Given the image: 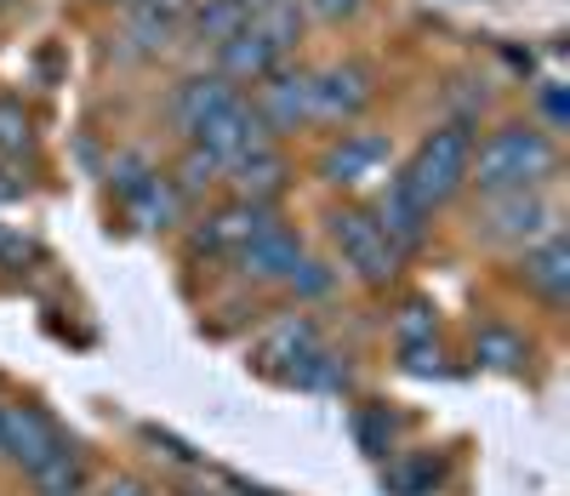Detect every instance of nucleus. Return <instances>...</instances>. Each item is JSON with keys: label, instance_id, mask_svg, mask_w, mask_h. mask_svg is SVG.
Wrapping results in <instances>:
<instances>
[{"label": "nucleus", "instance_id": "1", "mask_svg": "<svg viewBox=\"0 0 570 496\" xmlns=\"http://www.w3.org/2000/svg\"><path fill=\"white\" fill-rule=\"evenodd\" d=\"M0 457L12 468H23V479L40 496H80V485H86L80 445L40 406H23V400L0 406Z\"/></svg>", "mask_w": 570, "mask_h": 496}, {"label": "nucleus", "instance_id": "2", "mask_svg": "<svg viewBox=\"0 0 570 496\" xmlns=\"http://www.w3.org/2000/svg\"><path fill=\"white\" fill-rule=\"evenodd\" d=\"M553 172H559V143L542 126H502L473 148V161H468V183L480 188L485 201L537 194Z\"/></svg>", "mask_w": 570, "mask_h": 496}, {"label": "nucleus", "instance_id": "3", "mask_svg": "<svg viewBox=\"0 0 570 496\" xmlns=\"http://www.w3.org/2000/svg\"><path fill=\"white\" fill-rule=\"evenodd\" d=\"M257 371L285 382V388H303V393H343L348 388V366L325 349L314 320H303V314H285L257 337Z\"/></svg>", "mask_w": 570, "mask_h": 496}, {"label": "nucleus", "instance_id": "4", "mask_svg": "<svg viewBox=\"0 0 570 496\" xmlns=\"http://www.w3.org/2000/svg\"><path fill=\"white\" fill-rule=\"evenodd\" d=\"M468 161H473V132L462 120H451V126L428 132L416 143V155L405 161V172L394 177V188L434 217L445 201H456V194L468 188Z\"/></svg>", "mask_w": 570, "mask_h": 496}, {"label": "nucleus", "instance_id": "5", "mask_svg": "<svg viewBox=\"0 0 570 496\" xmlns=\"http://www.w3.org/2000/svg\"><path fill=\"white\" fill-rule=\"evenodd\" d=\"M297 0H285V7H257L240 35L217 46V75L223 80H268L274 69H285V58H292L297 46Z\"/></svg>", "mask_w": 570, "mask_h": 496}, {"label": "nucleus", "instance_id": "6", "mask_svg": "<svg viewBox=\"0 0 570 496\" xmlns=\"http://www.w3.org/2000/svg\"><path fill=\"white\" fill-rule=\"evenodd\" d=\"M234 263L246 269V280H263V285H292V291H303V296H325V291H331V274L303 252V240L285 228V223L263 228Z\"/></svg>", "mask_w": 570, "mask_h": 496}, {"label": "nucleus", "instance_id": "7", "mask_svg": "<svg viewBox=\"0 0 570 496\" xmlns=\"http://www.w3.org/2000/svg\"><path fill=\"white\" fill-rule=\"evenodd\" d=\"M331 240H337V252H343V269H354L365 285H394L400 280V245L383 234V223H376L365 206H343V212H331Z\"/></svg>", "mask_w": 570, "mask_h": 496}, {"label": "nucleus", "instance_id": "8", "mask_svg": "<svg viewBox=\"0 0 570 496\" xmlns=\"http://www.w3.org/2000/svg\"><path fill=\"white\" fill-rule=\"evenodd\" d=\"M188 148H200V155L217 166V172H234L240 161H252V155H263V148H274V132L263 126V115H257V104H246L240 91L228 97V104L188 137Z\"/></svg>", "mask_w": 570, "mask_h": 496}, {"label": "nucleus", "instance_id": "9", "mask_svg": "<svg viewBox=\"0 0 570 496\" xmlns=\"http://www.w3.org/2000/svg\"><path fill=\"white\" fill-rule=\"evenodd\" d=\"M376 97V75L354 58L308 69V126H343Z\"/></svg>", "mask_w": 570, "mask_h": 496}, {"label": "nucleus", "instance_id": "10", "mask_svg": "<svg viewBox=\"0 0 570 496\" xmlns=\"http://www.w3.org/2000/svg\"><path fill=\"white\" fill-rule=\"evenodd\" d=\"M109 177H115V194H120V206L131 212L137 228H166L177 217V183L160 177L142 155H120Z\"/></svg>", "mask_w": 570, "mask_h": 496}, {"label": "nucleus", "instance_id": "11", "mask_svg": "<svg viewBox=\"0 0 570 496\" xmlns=\"http://www.w3.org/2000/svg\"><path fill=\"white\" fill-rule=\"evenodd\" d=\"M394 161V143L376 132H343L337 143H325L320 155V177L331 188H365L371 177H383V166Z\"/></svg>", "mask_w": 570, "mask_h": 496}, {"label": "nucleus", "instance_id": "12", "mask_svg": "<svg viewBox=\"0 0 570 496\" xmlns=\"http://www.w3.org/2000/svg\"><path fill=\"white\" fill-rule=\"evenodd\" d=\"M279 217H274V206H263V201H234V206H223V212H212L200 228H195V252H212V257H240L246 245L263 234V228H274Z\"/></svg>", "mask_w": 570, "mask_h": 496}, {"label": "nucleus", "instance_id": "13", "mask_svg": "<svg viewBox=\"0 0 570 496\" xmlns=\"http://www.w3.org/2000/svg\"><path fill=\"white\" fill-rule=\"evenodd\" d=\"M519 280H525L548 309H564V296H570V245H564V234H542L537 245H525Z\"/></svg>", "mask_w": 570, "mask_h": 496}, {"label": "nucleus", "instance_id": "14", "mask_svg": "<svg viewBox=\"0 0 570 496\" xmlns=\"http://www.w3.org/2000/svg\"><path fill=\"white\" fill-rule=\"evenodd\" d=\"M485 240H508V245H537L542 234H553V212L537 201V194H502V201L485 206Z\"/></svg>", "mask_w": 570, "mask_h": 496}, {"label": "nucleus", "instance_id": "15", "mask_svg": "<svg viewBox=\"0 0 570 496\" xmlns=\"http://www.w3.org/2000/svg\"><path fill=\"white\" fill-rule=\"evenodd\" d=\"M257 115H263L268 132L308 126V69H274L263 97H257Z\"/></svg>", "mask_w": 570, "mask_h": 496}, {"label": "nucleus", "instance_id": "16", "mask_svg": "<svg viewBox=\"0 0 570 496\" xmlns=\"http://www.w3.org/2000/svg\"><path fill=\"white\" fill-rule=\"evenodd\" d=\"M188 0H126V40L131 52H160V46L183 29Z\"/></svg>", "mask_w": 570, "mask_h": 496}, {"label": "nucleus", "instance_id": "17", "mask_svg": "<svg viewBox=\"0 0 570 496\" xmlns=\"http://www.w3.org/2000/svg\"><path fill=\"white\" fill-rule=\"evenodd\" d=\"M234 91H240V86L223 80V75H195V80H183V86L171 91V120H177V132H183V137H195V132L228 104Z\"/></svg>", "mask_w": 570, "mask_h": 496}, {"label": "nucleus", "instance_id": "18", "mask_svg": "<svg viewBox=\"0 0 570 496\" xmlns=\"http://www.w3.org/2000/svg\"><path fill=\"white\" fill-rule=\"evenodd\" d=\"M371 217L383 223V234L400 245V257H405V252H416V245L428 240V223H434V217H428L416 201H405V194H400L394 183L383 188V201H376V212H371Z\"/></svg>", "mask_w": 570, "mask_h": 496}, {"label": "nucleus", "instance_id": "19", "mask_svg": "<svg viewBox=\"0 0 570 496\" xmlns=\"http://www.w3.org/2000/svg\"><path fill=\"white\" fill-rule=\"evenodd\" d=\"M354 445L365 457H376V463H389V457H400L394 445H400V417L389 411V406H360L354 411Z\"/></svg>", "mask_w": 570, "mask_h": 496}, {"label": "nucleus", "instance_id": "20", "mask_svg": "<svg viewBox=\"0 0 570 496\" xmlns=\"http://www.w3.org/2000/svg\"><path fill=\"white\" fill-rule=\"evenodd\" d=\"M228 177H234V188H240V201H263L268 206V194L285 188V161H279V148H263V155L240 161Z\"/></svg>", "mask_w": 570, "mask_h": 496}, {"label": "nucleus", "instance_id": "21", "mask_svg": "<svg viewBox=\"0 0 570 496\" xmlns=\"http://www.w3.org/2000/svg\"><path fill=\"white\" fill-rule=\"evenodd\" d=\"M434 485H440V463L422 451L389 457V468H383V490H394V496H434Z\"/></svg>", "mask_w": 570, "mask_h": 496}, {"label": "nucleus", "instance_id": "22", "mask_svg": "<svg viewBox=\"0 0 570 496\" xmlns=\"http://www.w3.org/2000/svg\"><path fill=\"white\" fill-rule=\"evenodd\" d=\"M473 360L491 366V371H525V337L508 331V325H485L473 337Z\"/></svg>", "mask_w": 570, "mask_h": 496}, {"label": "nucleus", "instance_id": "23", "mask_svg": "<svg viewBox=\"0 0 570 496\" xmlns=\"http://www.w3.org/2000/svg\"><path fill=\"white\" fill-rule=\"evenodd\" d=\"M246 18H252L246 0H206V7L195 12V35H200L206 46H223V40L240 35V23H246Z\"/></svg>", "mask_w": 570, "mask_h": 496}, {"label": "nucleus", "instance_id": "24", "mask_svg": "<svg viewBox=\"0 0 570 496\" xmlns=\"http://www.w3.org/2000/svg\"><path fill=\"white\" fill-rule=\"evenodd\" d=\"M35 148V120H29V109L18 104V97H0V161H23Z\"/></svg>", "mask_w": 570, "mask_h": 496}, {"label": "nucleus", "instance_id": "25", "mask_svg": "<svg viewBox=\"0 0 570 496\" xmlns=\"http://www.w3.org/2000/svg\"><path fill=\"white\" fill-rule=\"evenodd\" d=\"M35 257H40L35 234H23V228H7V223H0V269H7V274H23Z\"/></svg>", "mask_w": 570, "mask_h": 496}, {"label": "nucleus", "instance_id": "26", "mask_svg": "<svg viewBox=\"0 0 570 496\" xmlns=\"http://www.w3.org/2000/svg\"><path fill=\"white\" fill-rule=\"evenodd\" d=\"M223 172L200 155V148H188V155H183V172H177V194H200V188H212Z\"/></svg>", "mask_w": 570, "mask_h": 496}, {"label": "nucleus", "instance_id": "27", "mask_svg": "<svg viewBox=\"0 0 570 496\" xmlns=\"http://www.w3.org/2000/svg\"><path fill=\"white\" fill-rule=\"evenodd\" d=\"M434 337V314H428V303H411L400 314V342H428Z\"/></svg>", "mask_w": 570, "mask_h": 496}, {"label": "nucleus", "instance_id": "28", "mask_svg": "<svg viewBox=\"0 0 570 496\" xmlns=\"http://www.w3.org/2000/svg\"><path fill=\"white\" fill-rule=\"evenodd\" d=\"M303 7H308L314 18H325V23H337V18H354L365 0H303Z\"/></svg>", "mask_w": 570, "mask_h": 496}, {"label": "nucleus", "instance_id": "29", "mask_svg": "<svg viewBox=\"0 0 570 496\" xmlns=\"http://www.w3.org/2000/svg\"><path fill=\"white\" fill-rule=\"evenodd\" d=\"M542 115H548V126H564V91H559V80H542Z\"/></svg>", "mask_w": 570, "mask_h": 496}, {"label": "nucleus", "instance_id": "30", "mask_svg": "<svg viewBox=\"0 0 570 496\" xmlns=\"http://www.w3.org/2000/svg\"><path fill=\"white\" fill-rule=\"evenodd\" d=\"M18 194H23V177H18L7 161H0V206H7V201H18Z\"/></svg>", "mask_w": 570, "mask_h": 496}, {"label": "nucleus", "instance_id": "31", "mask_svg": "<svg viewBox=\"0 0 570 496\" xmlns=\"http://www.w3.org/2000/svg\"><path fill=\"white\" fill-rule=\"evenodd\" d=\"M115 496V490H109ZM120 496H149V490H142V485H131V479H120Z\"/></svg>", "mask_w": 570, "mask_h": 496}, {"label": "nucleus", "instance_id": "32", "mask_svg": "<svg viewBox=\"0 0 570 496\" xmlns=\"http://www.w3.org/2000/svg\"><path fill=\"white\" fill-rule=\"evenodd\" d=\"M183 496H240V490H183Z\"/></svg>", "mask_w": 570, "mask_h": 496}, {"label": "nucleus", "instance_id": "33", "mask_svg": "<svg viewBox=\"0 0 570 496\" xmlns=\"http://www.w3.org/2000/svg\"><path fill=\"white\" fill-rule=\"evenodd\" d=\"M246 7L257 12V7H285V0H246Z\"/></svg>", "mask_w": 570, "mask_h": 496}, {"label": "nucleus", "instance_id": "34", "mask_svg": "<svg viewBox=\"0 0 570 496\" xmlns=\"http://www.w3.org/2000/svg\"><path fill=\"white\" fill-rule=\"evenodd\" d=\"M7 7H12V0H0V12H7Z\"/></svg>", "mask_w": 570, "mask_h": 496}]
</instances>
